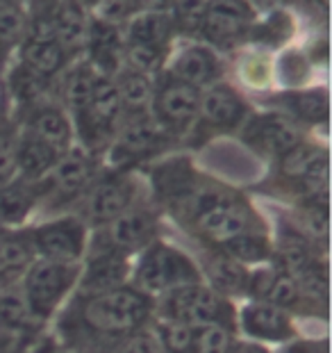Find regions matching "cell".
Instances as JSON below:
<instances>
[{
	"instance_id": "1",
	"label": "cell",
	"mask_w": 332,
	"mask_h": 353,
	"mask_svg": "<svg viewBox=\"0 0 332 353\" xmlns=\"http://www.w3.org/2000/svg\"><path fill=\"white\" fill-rule=\"evenodd\" d=\"M155 303L132 285L107 292H73L48 330L71 353H103L153 324Z\"/></svg>"
},
{
	"instance_id": "2",
	"label": "cell",
	"mask_w": 332,
	"mask_h": 353,
	"mask_svg": "<svg viewBox=\"0 0 332 353\" xmlns=\"http://www.w3.org/2000/svg\"><path fill=\"white\" fill-rule=\"evenodd\" d=\"M198 281H203L198 260L164 237L150 242L132 258L130 285L153 301Z\"/></svg>"
},
{
	"instance_id": "3",
	"label": "cell",
	"mask_w": 332,
	"mask_h": 353,
	"mask_svg": "<svg viewBox=\"0 0 332 353\" xmlns=\"http://www.w3.org/2000/svg\"><path fill=\"white\" fill-rule=\"evenodd\" d=\"M155 317L162 321H176V324L198 328V326H228L235 328L237 303L218 294L205 281L185 285L155 299Z\"/></svg>"
},
{
	"instance_id": "4",
	"label": "cell",
	"mask_w": 332,
	"mask_h": 353,
	"mask_svg": "<svg viewBox=\"0 0 332 353\" xmlns=\"http://www.w3.org/2000/svg\"><path fill=\"white\" fill-rule=\"evenodd\" d=\"M78 281L80 265L34 258L19 290L37 324L43 328L50 326L55 314L62 310L64 303L73 296V292L78 290Z\"/></svg>"
},
{
	"instance_id": "5",
	"label": "cell",
	"mask_w": 332,
	"mask_h": 353,
	"mask_svg": "<svg viewBox=\"0 0 332 353\" xmlns=\"http://www.w3.org/2000/svg\"><path fill=\"white\" fill-rule=\"evenodd\" d=\"M96 176V155L85 151V148L71 146L69 151L59 155L55 167L39 180V210L50 214H66L69 208H78V203L87 194L89 185L94 183Z\"/></svg>"
},
{
	"instance_id": "6",
	"label": "cell",
	"mask_w": 332,
	"mask_h": 353,
	"mask_svg": "<svg viewBox=\"0 0 332 353\" xmlns=\"http://www.w3.org/2000/svg\"><path fill=\"white\" fill-rule=\"evenodd\" d=\"M139 201V185L130 171H98L94 183L75 208V214L89 228H101Z\"/></svg>"
},
{
	"instance_id": "7",
	"label": "cell",
	"mask_w": 332,
	"mask_h": 353,
	"mask_svg": "<svg viewBox=\"0 0 332 353\" xmlns=\"http://www.w3.org/2000/svg\"><path fill=\"white\" fill-rule=\"evenodd\" d=\"M28 235L37 258L80 265L87 253L92 228L75 212H66L52 214L39 223H28Z\"/></svg>"
},
{
	"instance_id": "8",
	"label": "cell",
	"mask_w": 332,
	"mask_h": 353,
	"mask_svg": "<svg viewBox=\"0 0 332 353\" xmlns=\"http://www.w3.org/2000/svg\"><path fill=\"white\" fill-rule=\"evenodd\" d=\"M92 237L101 244L110 246V249L134 258L150 242L162 237L160 212L155 208L146 205V203L137 201L123 214H118L116 219H112L101 228H94Z\"/></svg>"
},
{
	"instance_id": "9",
	"label": "cell",
	"mask_w": 332,
	"mask_h": 353,
	"mask_svg": "<svg viewBox=\"0 0 332 353\" xmlns=\"http://www.w3.org/2000/svg\"><path fill=\"white\" fill-rule=\"evenodd\" d=\"M169 141L171 137L162 130L160 123L148 112L146 114L123 117L114 139L107 146L112 169L130 171L139 162L160 153Z\"/></svg>"
},
{
	"instance_id": "10",
	"label": "cell",
	"mask_w": 332,
	"mask_h": 353,
	"mask_svg": "<svg viewBox=\"0 0 332 353\" xmlns=\"http://www.w3.org/2000/svg\"><path fill=\"white\" fill-rule=\"evenodd\" d=\"M235 330L237 335L267 344L271 349L282 347L300 335L298 319L291 312L260 299H244L237 303Z\"/></svg>"
},
{
	"instance_id": "11",
	"label": "cell",
	"mask_w": 332,
	"mask_h": 353,
	"mask_svg": "<svg viewBox=\"0 0 332 353\" xmlns=\"http://www.w3.org/2000/svg\"><path fill=\"white\" fill-rule=\"evenodd\" d=\"M198 108L200 89L176 76H169L157 87V92H153V119L169 137L189 132L198 119Z\"/></svg>"
},
{
	"instance_id": "12",
	"label": "cell",
	"mask_w": 332,
	"mask_h": 353,
	"mask_svg": "<svg viewBox=\"0 0 332 353\" xmlns=\"http://www.w3.org/2000/svg\"><path fill=\"white\" fill-rule=\"evenodd\" d=\"M130 255L110 249L89 235L87 253L80 262V281L75 292H107L130 285Z\"/></svg>"
},
{
	"instance_id": "13",
	"label": "cell",
	"mask_w": 332,
	"mask_h": 353,
	"mask_svg": "<svg viewBox=\"0 0 332 353\" xmlns=\"http://www.w3.org/2000/svg\"><path fill=\"white\" fill-rule=\"evenodd\" d=\"M253 12L246 0H209L203 12L200 32L218 46H232L251 28Z\"/></svg>"
},
{
	"instance_id": "14",
	"label": "cell",
	"mask_w": 332,
	"mask_h": 353,
	"mask_svg": "<svg viewBox=\"0 0 332 353\" xmlns=\"http://www.w3.org/2000/svg\"><path fill=\"white\" fill-rule=\"evenodd\" d=\"M198 260V258H196ZM203 281L230 301H244L248 292V274L251 269L241 262L228 258L216 249H203V260H198Z\"/></svg>"
},
{
	"instance_id": "15",
	"label": "cell",
	"mask_w": 332,
	"mask_h": 353,
	"mask_svg": "<svg viewBox=\"0 0 332 353\" xmlns=\"http://www.w3.org/2000/svg\"><path fill=\"white\" fill-rule=\"evenodd\" d=\"M244 139H246V144H251V148H255L258 153L271 155V157H276V160L282 153L289 151V148L303 141L296 123L280 114L255 117L253 121H248L246 125Z\"/></svg>"
},
{
	"instance_id": "16",
	"label": "cell",
	"mask_w": 332,
	"mask_h": 353,
	"mask_svg": "<svg viewBox=\"0 0 332 353\" xmlns=\"http://www.w3.org/2000/svg\"><path fill=\"white\" fill-rule=\"evenodd\" d=\"M34 258L37 255L30 242L28 226L0 230V294L19 290Z\"/></svg>"
},
{
	"instance_id": "17",
	"label": "cell",
	"mask_w": 332,
	"mask_h": 353,
	"mask_svg": "<svg viewBox=\"0 0 332 353\" xmlns=\"http://www.w3.org/2000/svg\"><path fill=\"white\" fill-rule=\"evenodd\" d=\"M39 183L14 176L0 185V228H25L30 216L39 210Z\"/></svg>"
},
{
	"instance_id": "18",
	"label": "cell",
	"mask_w": 332,
	"mask_h": 353,
	"mask_svg": "<svg viewBox=\"0 0 332 353\" xmlns=\"http://www.w3.org/2000/svg\"><path fill=\"white\" fill-rule=\"evenodd\" d=\"M87 48L92 57V66L101 76H116L125 62V43L121 39L118 30L110 21H94L87 26Z\"/></svg>"
},
{
	"instance_id": "19",
	"label": "cell",
	"mask_w": 332,
	"mask_h": 353,
	"mask_svg": "<svg viewBox=\"0 0 332 353\" xmlns=\"http://www.w3.org/2000/svg\"><path fill=\"white\" fill-rule=\"evenodd\" d=\"M25 132L46 141L48 146H52L59 153L69 151L73 144V125L69 117L52 103H39L28 110Z\"/></svg>"
},
{
	"instance_id": "20",
	"label": "cell",
	"mask_w": 332,
	"mask_h": 353,
	"mask_svg": "<svg viewBox=\"0 0 332 353\" xmlns=\"http://www.w3.org/2000/svg\"><path fill=\"white\" fill-rule=\"evenodd\" d=\"M198 117L216 130H237L246 119V105L230 87H212L200 94Z\"/></svg>"
},
{
	"instance_id": "21",
	"label": "cell",
	"mask_w": 332,
	"mask_h": 353,
	"mask_svg": "<svg viewBox=\"0 0 332 353\" xmlns=\"http://www.w3.org/2000/svg\"><path fill=\"white\" fill-rule=\"evenodd\" d=\"M59 151L48 146L46 141L37 139L34 134L23 132L17 137V176L28 178V180H39L55 167L59 160Z\"/></svg>"
},
{
	"instance_id": "22",
	"label": "cell",
	"mask_w": 332,
	"mask_h": 353,
	"mask_svg": "<svg viewBox=\"0 0 332 353\" xmlns=\"http://www.w3.org/2000/svg\"><path fill=\"white\" fill-rule=\"evenodd\" d=\"M221 64H218L216 55L205 46H191L187 48L183 55L176 59V66H173V76L189 82L196 89L214 85V82L221 78Z\"/></svg>"
},
{
	"instance_id": "23",
	"label": "cell",
	"mask_w": 332,
	"mask_h": 353,
	"mask_svg": "<svg viewBox=\"0 0 332 353\" xmlns=\"http://www.w3.org/2000/svg\"><path fill=\"white\" fill-rule=\"evenodd\" d=\"M55 39L66 55H75L87 41V21L78 0L55 3Z\"/></svg>"
},
{
	"instance_id": "24",
	"label": "cell",
	"mask_w": 332,
	"mask_h": 353,
	"mask_svg": "<svg viewBox=\"0 0 332 353\" xmlns=\"http://www.w3.org/2000/svg\"><path fill=\"white\" fill-rule=\"evenodd\" d=\"M216 251H221L228 255V258L241 262L244 267L253 269V267L271 262V255H273V237H271L269 228L241 232V235L232 237L230 242L218 246Z\"/></svg>"
},
{
	"instance_id": "25",
	"label": "cell",
	"mask_w": 332,
	"mask_h": 353,
	"mask_svg": "<svg viewBox=\"0 0 332 353\" xmlns=\"http://www.w3.org/2000/svg\"><path fill=\"white\" fill-rule=\"evenodd\" d=\"M66 59H69V55L57 43V39H48V41L23 39V46H21V64H25L30 71L39 73L46 80L55 78L64 69Z\"/></svg>"
},
{
	"instance_id": "26",
	"label": "cell",
	"mask_w": 332,
	"mask_h": 353,
	"mask_svg": "<svg viewBox=\"0 0 332 353\" xmlns=\"http://www.w3.org/2000/svg\"><path fill=\"white\" fill-rule=\"evenodd\" d=\"M118 80L116 89L121 96V103H123V112L125 117L132 114H146L150 103H153V85L146 73H139L134 69H123L116 73Z\"/></svg>"
},
{
	"instance_id": "27",
	"label": "cell",
	"mask_w": 332,
	"mask_h": 353,
	"mask_svg": "<svg viewBox=\"0 0 332 353\" xmlns=\"http://www.w3.org/2000/svg\"><path fill=\"white\" fill-rule=\"evenodd\" d=\"M173 19L166 12H141L127 26V39L166 48L173 32Z\"/></svg>"
},
{
	"instance_id": "28",
	"label": "cell",
	"mask_w": 332,
	"mask_h": 353,
	"mask_svg": "<svg viewBox=\"0 0 332 353\" xmlns=\"http://www.w3.org/2000/svg\"><path fill=\"white\" fill-rule=\"evenodd\" d=\"M25 19L17 0H0V64L5 62L10 50L23 41Z\"/></svg>"
},
{
	"instance_id": "29",
	"label": "cell",
	"mask_w": 332,
	"mask_h": 353,
	"mask_svg": "<svg viewBox=\"0 0 332 353\" xmlns=\"http://www.w3.org/2000/svg\"><path fill=\"white\" fill-rule=\"evenodd\" d=\"M98 73L94 71L92 64H82L75 71H71V76L64 82V99L69 103V108L75 117L82 114L87 110L89 101L94 94V82Z\"/></svg>"
},
{
	"instance_id": "30",
	"label": "cell",
	"mask_w": 332,
	"mask_h": 353,
	"mask_svg": "<svg viewBox=\"0 0 332 353\" xmlns=\"http://www.w3.org/2000/svg\"><path fill=\"white\" fill-rule=\"evenodd\" d=\"M48 82L50 80L41 78L39 73L30 71L25 64H19L17 69L12 71V76H10V87H12L14 99H17L19 103L28 105V110L34 108V105L43 103Z\"/></svg>"
},
{
	"instance_id": "31",
	"label": "cell",
	"mask_w": 332,
	"mask_h": 353,
	"mask_svg": "<svg viewBox=\"0 0 332 353\" xmlns=\"http://www.w3.org/2000/svg\"><path fill=\"white\" fill-rule=\"evenodd\" d=\"M235 335V328L218 324L191 328V353H228Z\"/></svg>"
},
{
	"instance_id": "32",
	"label": "cell",
	"mask_w": 332,
	"mask_h": 353,
	"mask_svg": "<svg viewBox=\"0 0 332 353\" xmlns=\"http://www.w3.org/2000/svg\"><path fill=\"white\" fill-rule=\"evenodd\" d=\"M166 48L162 46H153V43H143V41H130L125 43V62L130 64V69L139 71V73H148L157 71L160 64L164 62Z\"/></svg>"
},
{
	"instance_id": "33",
	"label": "cell",
	"mask_w": 332,
	"mask_h": 353,
	"mask_svg": "<svg viewBox=\"0 0 332 353\" xmlns=\"http://www.w3.org/2000/svg\"><path fill=\"white\" fill-rule=\"evenodd\" d=\"M289 110L293 117L303 119V121L309 123H323L328 117V101H326V94H298V96H291L289 101Z\"/></svg>"
},
{
	"instance_id": "34",
	"label": "cell",
	"mask_w": 332,
	"mask_h": 353,
	"mask_svg": "<svg viewBox=\"0 0 332 353\" xmlns=\"http://www.w3.org/2000/svg\"><path fill=\"white\" fill-rule=\"evenodd\" d=\"M103 353H164L160 340H157L153 324L137 330V333L123 337L116 344H112Z\"/></svg>"
},
{
	"instance_id": "35",
	"label": "cell",
	"mask_w": 332,
	"mask_h": 353,
	"mask_svg": "<svg viewBox=\"0 0 332 353\" xmlns=\"http://www.w3.org/2000/svg\"><path fill=\"white\" fill-rule=\"evenodd\" d=\"M17 137L10 125H0V185L17 176Z\"/></svg>"
},
{
	"instance_id": "36",
	"label": "cell",
	"mask_w": 332,
	"mask_h": 353,
	"mask_svg": "<svg viewBox=\"0 0 332 353\" xmlns=\"http://www.w3.org/2000/svg\"><path fill=\"white\" fill-rule=\"evenodd\" d=\"M203 12H205V3L203 0H185L178 7V14L173 23H178L183 30H200Z\"/></svg>"
},
{
	"instance_id": "37",
	"label": "cell",
	"mask_w": 332,
	"mask_h": 353,
	"mask_svg": "<svg viewBox=\"0 0 332 353\" xmlns=\"http://www.w3.org/2000/svg\"><path fill=\"white\" fill-rule=\"evenodd\" d=\"M276 353H328V337H303L298 335L296 340L278 347Z\"/></svg>"
},
{
	"instance_id": "38",
	"label": "cell",
	"mask_w": 332,
	"mask_h": 353,
	"mask_svg": "<svg viewBox=\"0 0 332 353\" xmlns=\"http://www.w3.org/2000/svg\"><path fill=\"white\" fill-rule=\"evenodd\" d=\"M228 353H276V349H271V347H267V344H260L255 340H248V337L235 335V340H232Z\"/></svg>"
},
{
	"instance_id": "39",
	"label": "cell",
	"mask_w": 332,
	"mask_h": 353,
	"mask_svg": "<svg viewBox=\"0 0 332 353\" xmlns=\"http://www.w3.org/2000/svg\"><path fill=\"white\" fill-rule=\"evenodd\" d=\"M260 7H280L284 0H255Z\"/></svg>"
},
{
	"instance_id": "40",
	"label": "cell",
	"mask_w": 332,
	"mask_h": 353,
	"mask_svg": "<svg viewBox=\"0 0 332 353\" xmlns=\"http://www.w3.org/2000/svg\"><path fill=\"white\" fill-rule=\"evenodd\" d=\"M127 3H130L132 12H134V10H139V3H141V0H127Z\"/></svg>"
},
{
	"instance_id": "41",
	"label": "cell",
	"mask_w": 332,
	"mask_h": 353,
	"mask_svg": "<svg viewBox=\"0 0 332 353\" xmlns=\"http://www.w3.org/2000/svg\"><path fill=\"white\" fill-rule=\"evenodd\" d=\"M85 3H87V5H98L101 0H85Z\"/></svg>"
},
{
	"instance_id": "42",
	"label": "cell",
	"mask_w": 332,
	"mask_h": 353,
	"mask_svg": "<svg viewBox=\"0 0 332 353\" xmlns=\"http://www.w3.org/2000/svg\"><path fill=\"white\" fill-rule=\"evenodd\" d=\"M0 230H3V228H0Z\"/></svg>"
}]
</instances>
